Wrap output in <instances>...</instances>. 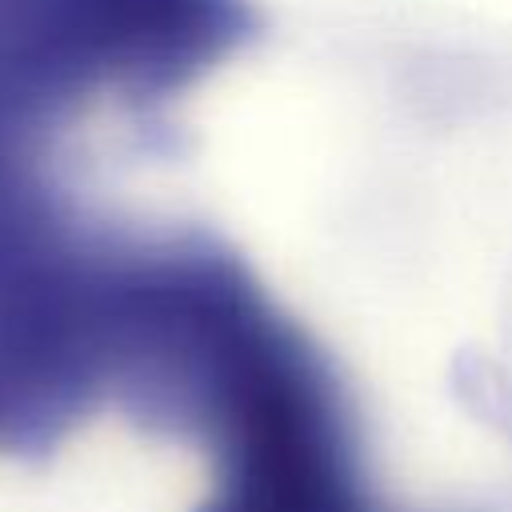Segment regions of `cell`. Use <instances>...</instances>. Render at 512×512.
<instances>
[{"mask_svg":"<svg viewBox=\"0 0 512 512\" xmlns=\"http://www.w3.org/2000/svg\"><path fill=\"white\" fill-rule=\"evenodd\" d=\"M208 464L164 424L100 412L0 448V512H204Z\"/></svg>","mask_w":512,"mask_h":512,"instance_id":"1","label":"cell"}]
</instances>
